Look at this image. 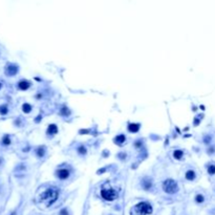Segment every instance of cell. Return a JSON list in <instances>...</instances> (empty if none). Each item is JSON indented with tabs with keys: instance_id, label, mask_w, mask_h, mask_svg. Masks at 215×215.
I'll use <instances>...</instances> for the list:
<instances>
[{
	"instance_id": "cell-1",
	"label": "cell",
	"mask_w": 215,
	"mask_h": 215,
	"mask_svg": "<svg viewBox=\"0 0 215 215\" xmlns=\"http://www.w3.org/2000/svg\"><path fill=\"white\" fill-rule=\"evenodd\" d=\"M58 196H59L58 191L55 190V189H52V188H50V189H47V190H45L42 194H41V202L44 203V204L48 207V206H50V205H52L55 202H56L57 198H58Z\"/></svg>"
},
{
	"instance_id": "cell-2",
	"label": "cell",
	"mask_w": 215,
	"mask_h": 215,
	"mask_svg": "<svg viewBox=\"0 0 215 215\" xmlns=\"http://www.w3.org/2000/svg\"><path fill=\"white\" fill-rule=\"evenodd\" d=\"M152 213V207L146 202L138 203L132 208L131 215H149Z\"/></svg>"
},
{
	"instance_id": "cell-3",
	"label": "cell",
	"mask_w": 215,
	"mask_h": 215,
	"mask_svg": "<svg viewBox=\"0 0 215 215\" xmlns=\"http://www.w3.org/2000/svg\"><path fill=\"white\" fill-rule=\"evenodd\" d=\"M101 196L105 199V200H114L118 197V191L114 190L112 188H103L101 190Z\"/></svg>"
},
{
	"instance_id": "cell-4",
	"label": "cell",
	"mask_w": 215,
	"mask_h": 215,
	"mask_svg": "<svg viewBox=\"0 0 215 215\" xmlns=\"http://www.w3.org/2000/svg\"><path fill=\"white\" fill-rule=\"evenodd\" d=\"M163 188L164 191L166 193H169V194H173L177 191V184L176 181H174L173 179H166L163 183Z\"/></svg>"
},
{
	"instance_id": "cell-5",
	"label": "cell",
	"mask_w": 215,
	"mask_h": 215,
	"mask_svg": "<svg viewBox=\"0 0 215 215\" xmlns=\"http://www.w3.org/2000/svg\"><path fill=\"white\" fill-rule=\"evenodd\" d=\"M57 175L61 179H65L69 176V171L67 169H60L59 171H57Z\"/></svg>"
},
{
	"instance_id": "cell-6",
	"label": "cell",
	"mask_w": 215,
	"mask_h": 215,
	"mask_svg": "<svg viewBox=\"0 0 215 215\" xmlns=\"http://www.w3.org/2000/svg\"><path fill=\"white\" fill-rule=\"evenodd\" d=\"M17 71H18V68H17L16 65H12V64H9V65L7 66V74L9 76H14Z\"/></svg>"
},
{
	"instance_id": "cell-7",
	"label": "cell",
	"mask_w": 215,
	"mask_h": 215,
	"mask_svg": "<svg viewBox=\"0 0 215 215\" xmlns=\"http://www.w3.org/2000/svg\"><path fill=\"white\" fill-rule=\"evenodd\" d=\"M18 86H19V88H20V89H22V90H25V89H27L28 87H30L31 84H30V82L24 81V80H23V81L19 82Z\"/></svg>"
},
{
	"instance_id": "cell-8",
	"label": "cell",
	"mask_w": 215,
	"mask_h": 215,
	"mask_svg": "<svg viewBox=\"0 0 215 215\" xmlns=\"http://www.w3.org/2000/svg\"><path fill=\"white\" fill-rule=\"evenodd\" d=\"M125 140H126V138H125L124 134H120V136H118L114 138V142L118 145H123V143H125Z\"/></svg>"
},
{
	"instance_id": "cell-9",
	"label": "cell",
	"mask_w": 215,
	"mask_h": 215,
	"mask_svg": "<svg viewBox=\"0 0 215 215\" xmlns=\"http://www.w3.org/2000/svg\"><path fill=\"white\" fill-rule=\"evenodd\" d=\"M57 132H58V128H57L56 125L52 124V125L48 126V128H47V133L48 134H56Z\"/></svg>"
},
{
	"instance_id": "cell-10",
	"label": "cell",
	"mask_w": 215,
	"mask_h": 215,
	"mask_svg": "<svg viewBox=\"0 0 215 215\" xmlns=\"http://www.w3.org/2000/svg\"><path fill=\"white\" fill-rule=\"evenodd\" d=\"M186 179H189V181H192V179H195V172L192 171V170H188L186 172Z\"/></svg>"
},
{
	"instance_id": "cell-11",
	"label": "cell",
	"mask_w": 215,
	"mask_h": 215,
	"mask_svg": "<svg viewBox=\"0 0 215 215\" xmlns=\"http://www.w3.org/2000/svg\"><path fill=\"white\" fill-rule=\"evenodd\" d=\"M128 129L130 132H136V131H138V129H140V125L138 124H129Z\"/></svg>"
},
{
	"instance_id": "cell-12",
	"label": "cell",
	"mask_w": 215,
	"mask_h": 215,
	"mask_svg": "<svg viewBox=\"0 0 215 215\" xmlns=\"http://www.w3.org/2000/svg\"><path fill=\"white\" fill-rule=\"evenodd\" d=\"M173 155H174V157L176 160H181L184 155V152L181 151V150H175L174 153H173Z\"/></svg>"
},
{
	"instance_id": "cell-13",
	"label": "cell",
	"mask_w": 215,
	"mask_h": 215,
	"mask_svg": "<svg viewBox=\"0 0 215 215\" xmlns=\"http://www.w3.org/2000/svg\"><path fill=\"white\" fill-rule=\"evenodd\" d=\"M44 150H45L44 147H39L38 149H37V154H38L39 157H42V156L44 155Z\"/></svg>"
},
{
	"instance_id": "cell-14",
	"label": "cell",
	"mask_w": 215,
	"mask_h": 215,
	"mask_svg": "<svg viewBox=\"0 0 215 215\" xmlns=\"http://www.w3.org/2000/svg\"><path fill=\"white\" fill-rule=\"evenodd\" d=\"M22 109H23V111H24V112H30L31 109H32V106H31L30 104H27V103H25V104H23Z\"/></svg>"
},
{
	"instance_id": "cell-15",
	"label": "cell",
	"mask_w": 215,
	"mask_h": 215,
	"mask_svg": "<svg viewBox=\"0 0 215 215\" xmlns=\"http://www.w3.org/2000/svg\"><path fill=\"white\" fill-rule=\"evenodd\" d=\"M195 200H196L198 204H200V203L204 202V196H203L202 194H197L196 197H195Z\"/></svg>"
},
{
	"instance_id": "cell-16",
	"label": "cell",
	"mask_w": 215,
	"mask_h": 215,
	"mask_svg": "<svg viewBox=\"0 0 215 215\" xmlns=\"http://www.w3.org/2000/svg\"><path fill=\"white\" fill-rule=\"evenodd\" d=\"M0 113H1V114H5V113H7V105H2V106H0Z\"/></svg>"
},
{
	"instance_id": "cell-17",
	"label": "cell",
	"mask_w": 215,
	"mask_h": 215,
	"mask_svg": "<svg viewBox=\"0 0 215 215\" xmlns=\"http://www.w3.org/2000/svg\"><path fill=\"white\" fill-rule=\"evenodd\" d=\"M208 172L210 174H215V165H210L208 167Z\"/></svg>"
},
{
	"instance_id": "cell-18",
	"label": "cell",
	"mask_w": 215,
	"mask_h": 215,
	"mask_svg": "<svg viewBox=\"0 0 215 215\" xmlns=\"http://www.w3.org/2000/svg\"><path fill=\"white\" fill-rule=\"evenodd\" d=\"M9 143H11V140H9V136H5L4 138H3V144H4V145H9Z\"/></svg>"
},
{
	"instance_id": "cell-19",
	"label": "cell",
	"mask_w": 215,
	"mask_h": 215,
	"mask_svg": "<svg viewBox=\"0 0 215 215\" xmlns=\"http://www.w3.org/2000/svg\"><path fill=\"white\" fill-rule=\"evenodd\" d=\"M79 153L81 154H85L86 153V148L83 147V146H81V147L79 148Z\"/></svg>"
},
{
	"instance_id": "cell-20",
	"label": "cell",
	"mask_w": 215,
	"mask_h": 215,
	"mask_svg": "<svg viewBox=\"0 0 215 215\" xmlns=\"http://www.w3.org/2000/svg\"><path fill=\"white\" fill-rule=\"evenodd\" d=\"M61 113H62V114H68V113H69V111L67 110V108H63V109H62V111H61Z\"/></svg>"
},
{
	"instance_id": "cell-21",
	"label": "cell",
	"mask_w": 215,
	"mask_h": 215,
	"mask_svg": "<svg viewBox=\"0 0 215 215\" xmlns=\"http://www.w3.org/2000/svg\"><path fill=\"white\" fill-rule=\"evenodd\" d=\"M136 147H140V146H141V142H140V141H138V142H136Z\"/></svg>"
},
{
	"instance_id": "cell-22",
	"label": "cell",
	"mask_w": 215,
	"mask_h": 215,
	"mask_svg": "<svg viewBox=\"0 0 215 215\" xmlns=\"http://www.w3.org/2000/svg\"><path fill=\"white\" fill-rule=\"evenodd\" d=\"M0 88H1V83H0Z\"/></svg>"
},
{
	"instance_id": "cell-23",
	"label": "cell",
	"mask_w": 215,
	"mask_h": 215,
	"mask_svg": "<svg viewBox=\"0 0 215 215\" xmlns=\"http://www.w3.org/2000/svg\"><path fill=\"white\" fill-rule=\"evenodd\" d=\"M0 162H1V160H0Z\"/></svg>"
}]
</instances>
